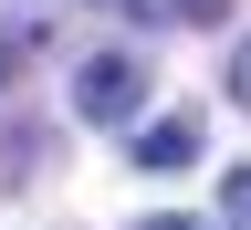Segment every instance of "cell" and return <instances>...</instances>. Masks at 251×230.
I'll return each instance as SVG.
<instances>
[{"label": "cell", "mask_w": 251, "mask_h": 230, "mask_svg": "<svg viewBox=\"0 0 251 230\" xmlns=\"http://www.w3.org/2000/svg\"><path fill=\"white\" fill-rule=\"evenodd\" d=\"M74 115L84 126H136L147 115V63L136 52H94L84 74H74Z\"/></svg>", "instance_id": "1"}, {"label": "cell", "mask_w": 251, "mask_h": 230, "mask_svg": "<svg viewBox=\"0 0 251 230\" xmlns=\"http://www.w3.org/2000/svg\"><path fill=\"white\" fill-rule=\"evenodd\" d=\"M147 230H199V220H178V209H157V220H147Z\"/></svg>", "instance_id": "5"}, {"label": "cell", "mask_w": 251, "mask_h": 230, "mask_svg": "<svg viewBox=\"0 0 251 230\" xmlns=\"http://www.w3.org/2000/svg\"><path fill=\"white\" fill-rule=\"evenodd\" d=\"M220 220H230V230H251V168H230V178H220Z\"/></svg>", "instance_id": "4"}, {"label": "cell", "mask_w": 251, "mask_h": 230, "mask_svg": "<svg viewBox=\"0 0 251 230\" xmlns=\"http://www.w3.org/2000/svg\"><path fill=\"white\" fill-rule=\"evenodd\" d=\"M126 157L136 168H199V115H136V136H126Z\"/></svg>", "instance_id": "2"}, {"label": "cell", "mask_w": 251, "mask_h": 230, "mask_svg": "<svg viewBox=\"0 0 251 230\" xmlns=\"http://www.w3.org/2000/svg\"><path fill=\"white\" fill-rule=\"evenodd\" d=\"M220 84H230V105L251 115V31H241V42H230V63H220Z\"/></svg>", "instance_id": "3"}]
</instances>
